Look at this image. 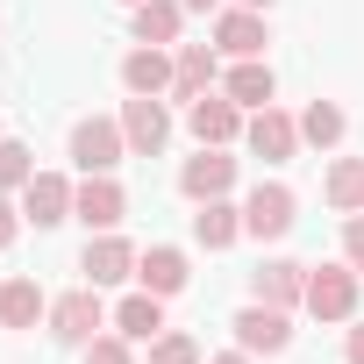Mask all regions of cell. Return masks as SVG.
<instances>
[{"label": "cell", "instance_id": "obj_1", "mask_svg": "<svg viewBox=\"0 0 364 364\" xmlns=\"http://www.w3.org/2000/svg\"><path fill=\"white\" fill-rule=\"evenodd\" d=\"M357 300H364V272H357L350 257L307 264V300H300V314H314V321H357Z\"/></svg>", "mask_w": 364, "mask_h": 364}, {"label": "cell", "instance_id": "obj_2", "mask_svg": "<svg viewBox=\"0 0 364 364\" xmlns=\"http://www.w3.org/2000/svg\"><path fill=\"white\" fill-rule=\"evenodd\" d=\"M293 222H300V193L286 186V178H257V186L243 193V236L279 243V236H293Z\"/></svg>", "mask_w": 364, "mask_h": 364}, {"label": "cell", "instance_id": "obj_3", "mask_svg": "<svg viewBox=\"0 0 364 364\" xmlns=\"http://www.w3.org/2000/svg\"><path fill=\"white\" fill-rule=\"evenodd\" d=\"M100 328H114V314H107L100 286H72V293H58V300H50V336H58L65 350H86Z\"/></svg>", "mask_w": 364, "mask_h": 364}, {"label": "cell", "instance_id": "obj_4", "mask_svg": "<svg viewBox=\"0 0 364 364\" xmlns=\"http://www.w3.org/2000/svg\"><path fill=\"white\" fill-rule=\"evenodd\" d=\"M122 157H129L122 114H79V122H72V164H79V171H114Z\"/></svg>", "mask_w": 364, "mask_h": 364}, {"label": "cell", "instance_id": "obj_5", "mask_svg": "<svg viewBox=\"0 0 364 364\" xmlns=\"http://www.w3.org/2000/svg\"><path fill=\"white\" fill-rule=\"evenodd\" d=\"M178 193H186L193 208H200V200H229V193H236V157L215 150V143H200L186 164H178Z\"/></svg>", "mask_w": 364, "mask_h": 364}, {"label": "cell", "instance_id": "obj_6", "mask_svg": "<svg viewBox=\"0 0 364 364\" xmlns=\"http://www.w3.org/2000/svg\"><path fill=\"white\" fill-rule=\"evenodd\" d=\"M243 150H250V157H264V164L300 157V114H286L279 100H272V107H257V114L243 122Z\"/></svg>", "mask_w": 364, "mask_h": 364}, {"label": "cell", "instance_id": "obj_7", "mask_svg": "<svg viewBox=\"0 0 364 364\" xmlns=\"http://www.w3.org/2000/svg\"><path fill=\"white\" fill-rule=\"evenodd\" d=\"M122 136H129V157H164V143H171V107L150 100V93H129V100H122Z\"/></svg>", "mask_w": 364, "mask_h": 364}, {"label": "cell", "instance_id": "obj_8", "mask_svg": "<svg viewBox=\"0 0 364 364\" xmlns=\"http://www.w3.org/2000/svg\"><path fill=\"white\" fill-rule=\"evenodd\" d=\"M243 122H250V114H243V107H236L222 86H215V93H200V100L186 107L193 143H215V150H236V143H243Z\"/></svg>", "mask_w": 364, "mask_h": 364}, {"label": "cell", "instance_id": "obj_9", "mask_svg": "<svg viewBox=\"0 0 364 364\" xmlns=\"http://www.w3.org/2000/svg\"><path fill=\"white\" fill-rule=\"evenodd\" d=\"M122 215H129V193L114 186V171H86L79 200H72V222H86V236H100V229H122Z\"/></svg>", "mask_w": 364, "mask_h": 364}, {"label": "cell", "instance_id": "obj_10", "mask_svg": "<svg viewBox=\"0 0 364 364\" xmlns=\"http://www.w3.org/2000/svg\"><path fill=\"white\" fill-rule=\"evenodd\" d=\"M79 272H86V286H122V279H136V243L129 236H114V229H100V236H86V250H79Z\"/></svg>", "mask_w": 364, "mask_h": 364}, {"label": "cell", "instance_id": "obj_11", "mask_svg": "<svg viewBox=\"0 0 364 364\" xmlns=\"http://www.w3.org/2000/svg\"><path fill=\"white\" fill-rule=\"evenodd\" d=\"M222 86V50L215 43H178L171 50V100H200V93H215Z\"/></svg>", "mask_w": 364, "mask_h": 364}, {"label": "cell", "instance_id": "obj_12", "mask_svg": "<svg viewBox=\"0 0 364 364\" xmlns=\"http://www.w3.org/2000/svg\"><path fill=\"white\" fill-rule=\"evenodd\" d=\"M229 328H236V343H243L250 357H279V350L293 343V314H286V307H264V300H250Z\"/></svg>", "mask_w": 364, "mask_h": 364}, {"label": "cell", "instance_id": "obj_13", "mask_svg": "<svg viewBox=\"0 0 364 364\" xmlns=\"http://www.w3.org/2000/svg\"><path fill=\"white\" fill-rule=\"evenodd\" d=\"M72 200H79V186H72L65 171H36L29 186H22V222L58 229V222H72Z\"/></svg>", "mask_w": 364, "mask_h": 364}, {"label": "cell", "instance_id": "obj_14", "mask_svg": "<svg viewBox=\"0 0 364 364\" xmlns=\"http://www.w3.org/2000/svg\"><path fill=\"white\" fill-rule=\"evenodd\" d=\"M250 300L300 314V300H307V264H293V257H264V264L250 272Z\"/></svg>", "mask_w": 364, "mask_h": 364}, {"label": "cell", "instance_id": "obj_15", "mask_svg": "<svg viewBox=\"0 0 364 364\" xmlns=\"http://www.w3.org/2000/svg\"><path fill=\"white\" fill-rule=\"evenodd\" d=\"M186 279H193V264H186V250H178V243H150V250H136V286H143V293L171 300V293H186Z\"/></svg>", "mask_w": 364, "mask_h": 364}, {"label": "cell", "instance_id": "obj_16", "mask_svg": "<svg viewBox=\"0 0 364 364\" xmlns=\"http://www.w3.org/2000/svg\"><path fill=\"white\" fill-rule=\"evenodd\" d=\"M264 43H272V29H264L257 8H236L229 0V8L215 15V50L222 58H264Z\"/></svg>", "mask_w": 364, "mask_h": 364}, {"label": "cell", "instance_id": "obj_17", "mask_svg": "<svg viewBox=\"0 0 364 364\" xmlns=\"http://www.w3.org/2000/svg\"><path fill=\"white\" fill-rule=\"evenodd\" d=\"M222 93H229L243 114H257V107H272V100H279V79H272V65H264V58H229Z\"/></svg>", "mask_w": 364, "mask_h": 364}, {"label": "cell", "instance_id": "obj_18", "mask_svg": "<svg viewBox=\"0 0 364 364\" xmlns=\"http://www.w3.org/2000/svg\"><path fill=\"white\" fill-rule=\"evenodd\" d=\"M122 86H129V93H150V100H171V50L136 43V50L122 58Z\"/></svg>", "mask_w": 364, "mask_h": 364}, {"label": "cell", "instance_id": "obj_19", "mask_svg": "<svg viewBox=\"0 0 364 364\" xmlns=\"http://www.w3.org/2000/svg\"><path fill=\"white\" fill-rule=\"evenodd\" d=\"M129 22H136V43H157V50H178V36H186V8L178 0H136Z\"/></svg>", "mask_w": 364, "mask_h": 364}, {"label": "cell", "instance_id": "obj_20", "mask_svg": "<svg viewBox=\"0 0 364 364\" xmlns=\"http://www.w3.org/2000/svg\"><path fill=\"white\" fill-rule=\"evenodd\" d=\"M193 243H200V250L243 243V208H236V200H200V208H193Z\"/></svg>", "mask_w": 364, "mask_h": 364}, {"label": "cell", "instance_id": "obj_21", "mask_svg": "<svg viewBox=\"0 0 364 364\" xmlns=\"http://www.w3.org/2000/svg\"><path fill=\"white\" fill-rule=\"evenodd\" d=\"M50 321V300L36 279H0V328H36Z\"/></svg>", "mask_w": 364, "mask_h": 364}, {"label": "cell", "instance_id": "obj_22", "mask_svg": "<svg viewBox=\"0 0 364 364\" xmlns=\"http://www.w3.org/2000/svg\"><path fill=\"white\" fill-rule=\"evenodd\" d=\"M114 328H122L129 343L164 336V300H157V293H143V286H136V293H122V300H114Z\"/></svg>", "mask_w": 364, "mask_h": 364}, {"label": "cell", "instance_id": "obj_23", "mask_svg": "<svg viewBox=\"0 0 364 364\" xmlns=\"http://www.w3.org/2000/svg\"><path fill=\"white\" fill-rule=\"evenodd\" d=\"M321 200H328L336 215H364V157H336V164H328Z\"/></svg>", "mask_w": 364, "mask_h": 364}, {"label": "cell", "instance_id": "obj_24", "mask_svg": "<svg viewBox=\"0 0 364 364\" xmlns=\"http://www.w3.org/2000/svg\"><path fill=\"white\" fill-rule=\"evenodd\" d=\"M350 136V114L336 107V100H307L300 107V143H314V150H336Z\"/></svg>", "mask_w": 364, "mask_h": 364}, {"label": "cell", "instance_id": "obj_25", "mask_svg": "<svg viewBox=\"0 0 364 364\" xmlns=\"http://www.w3.org/2000/svg\"><path fill=\"white\" fill-rule=\"evenodd\" d=\"M29 178H36V150L15 143V136H0V193H22Z\"/></svg>", "mask_w": 364, "mask_h": 364}, {"label": "cell", "instance_id": "obj_26", "mask_svg": "<svg viewBox=\"0 0 364 364\" xmlns=\"http://www.w3.org/2000/svg\"><path fill=\"white\" fill-rule=\"evenodd\" d=\"M150 364H208V350L186 328H164V336H150Z\"/></svg>", "mask_w": 364, "mask_h": 364}, {"label": "cell", "instance_id": "obj_27", "mask_svg": "<svg viewBox=\"0 0 364 364\" xmlns=\"http://www.w3.org/2000/svg\"><path fill=\"white\" fill-rule=\"evenodd\" d=\"M79 357H86V364H136V343H129L122 328H100V336H93Z\"/></svg>", "mask_w": 364, "mask_h": 364}, {"label": "cell", "instance_id": "obj_28", "mask_svg": "<svg viewBox=\"0 0 364 364\" xmlns=\"http://www.w3.org/2000/svg\"><path fill=\"white\" fill-rule=\"evenodd\" d=\"M343 257L364 272V215H343Z\"/></svg>", "mask_w": 364, "mask_h": 364}, {"label": "cell", "instance_id": "obj_29", "mask_svg": "<svg viewBox=\"0 0 364 364\" xmlns=\"http://www.w3.org/2000/svg\"><path fill=\"white\" fill-rule=\"evenodd\" d=\"M15 236H22V208L15 193H0V250H15Z\"/></svg>", "mask_w": 364, "mask_h": 364}, {"label": "cell", "instance_id": "obj_30", "mask_svg": "<svg viewBox=\"0 0 364 364\" xmlns=\"http://www.w3.org/2000/svg\"><path fill=\"white\" fill-rule=\"evenodd\" d=\"M343 364H364V321H350V336H343Z\"/></svg>", "mask_w": 364, "mask_h": 364}, {"label": "cell", "instance_id": "obj_31", "mask_svg": "<svg viewBox=\"0 0 364 364\" xmlns=\"http://www.w3.org/2000/svg\"><path fill=\"white\" fill-rule=\"evenodd\" d=\"M208 364H257V357H250V350H243V343H229V350H215V357H208Z\"/></svg>", "mask_w": 364, "mask_h": 364}, {"label": "cell", "instance_id": "obj_32", "mask_svg": "<svg viewBox=\"0 0 364 364\" xmlns=\"http://www.w3.org/2000/svg\"><path fill=\"white\" fill-rule=\"evenodd\" d=\"M178 8H186V15H222L229 0H178Z\"/></svg>", "mask_w": 364, "mask_h": 364}, {"label": "cell", "instance_id": "obj_33", "mask_svg": "<svg viewBox=\"0 0 364 364\" xmlns=\"http://www.w3.org/2000/svg\"><path fill=\"white\" fill-rule=\"evenodd\" d=\"M236 8H257V15H272V0H236Z\"/></svg>", "mask_w": 364, "mask_h": 364}, {"label": "cell", "instance_id": "obj_34", "mask_svg": "<svg viewBox=\"0 0 364 364\" xmlns=\"http://www.w3.org/2000/svg\"><path fill=\"white\" fill-rule=\"evenodd\" d=\"M122 8H136V0H122Z\"/></svg>", "mask_w": 364, "mask_h": 364}]
</instances>
